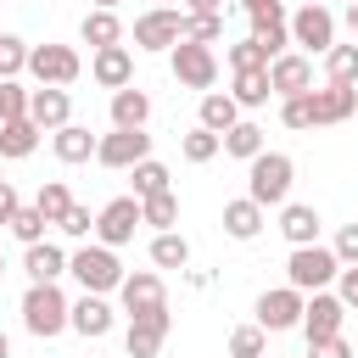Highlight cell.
<instances>
[{"label":"cell","instance_id":"cell-48","mask_svg":"<svg viewBox=\"0 0 358 358\" xmlns=\"http://www.w3.org/2000/svg\"><path fill=\"white\" fill-rule=\"evenodd\" d=\"M308 358H352V347L341 336H324V341H308Z\"/></svg>","mask_w":358,"mask_h":358},{"label":"cell","instance_id":"cell-29","mask_svg":"<svg viewBox=\"0 0 358 358\" xmlns=\"http://www.w3.org/2000/svg\"><path fill=\"white\" fill-rule=\"evenodd\" d=\"M151 263H157V268H185V263H190V241H185L179 229H157V235H151Z\"/></svg>","mask_w":358,"mask_h":358},{"label":"cell","instance_id":"cell-58","mask_svg":"<svg viewBox=\"0 0 358 358\" xmlns=\"http://www.w3.org/2000/svg\"><path fill=\"white\" fill-rule=\"evenodd\" d=\"M0 162H6V157H0Z\"/></svg>","mask_w":358,"mask_h":358},{"label":"cell","instance_id":"cell-8","mask_svg":"<svg viewBox=\"0 0 358 358\" xmlns=\"http://www.w3.org/2000/svg\"><path fill=\"white\" fill-rule=\"evenodd\" d=\"M28 73H34V84H78V73H84V62H78V50L73 45H34L28 50Z\"/></svg>","mask_w":358,"mask_h":358},{"label":"cell","instance_id":"cell-16","mask_svg":"<svg viewBox=\"0 0 358 358\" xmlns=\"http://www.w3.org/2000/svg\"><path fill=\"white\" fill-rule=\"evenodd\" d=\"M268 84H274L280 101H285V95H308V90H313V56H302V50L274 56V62H268Z\"/></svg>","mask_w":358,"mask_h":358},{"label":"cell","instance_id":"cell-37","mask_svg":"<svg viewBox=\"0 0 358 358\" xmlns=\"http://www.w3.org/2000/svg\"><path fill=\"white\" fill-rule=\"evenodd\" d=\"M224 62H229V73H246V67H268L274 56H268V50H263V45L246 34V39H235V45L224 50Z\"/></svg>","mask_w":358,"mask_h":358},{"label":"cell","instance_id":"cell-27","mask_svg":"<svg viewBox=\"0 0 358 358\" xmlns=\"http://www.w3.org/2000/svg\"><path fill=\"white\" fill-rule=\"evenodd\" d=\"M235 123H241V101H235L229 90H207V95H201V129L229 134Z\"/></svg>","mask_w":358,"mask_h":358},{"label":"cell","instance_id":"cell-23","mask_svg":"<svg viewBox=\"0 0 358 358\" xmlns=\"http://www.w3.org/2000/svg\"><path fill=\"white\" fill-rule=\"evenodd\" d=\"M78 39H84L90 50H101V45H123V22H117V11L90 6V11H84V22H78Z\"/></svg>","mask_w":358,"mask_h":358},{"label":"cell","instance_id":"cell-4","mask_svg":"<svg viewBox=\"0 0 358 358\" xmlns=\"http://www.w3.org/2000/svg\"><path fill=\"white\" fill-rule=\"evenodd\" d=\"M341 274V257H336V246H291V257H285V285H296V291H324L330 280Z\"/></svg>","mask_w":358,"mask_h":358},{"label":"cell","instance_id":"cell-9","mask_svg":"<svg viewBox=\"0 0 358 358\" xmlns=\"http://www.w3.org/2000/svg\"><path fill=\"white\" fill-rule=\"evenodd\" d=\"M140 224H145V218H140V196H112V201L95 213V241H106V246H129Z\"/></svg>","mask_w":358,"mask_h":358},{"label":"cell","instance_id":"cell-18","mask_svg":"<svg viewBox=\"0 0 358 358\" xmlns=\"http://www.w3.org/2000/svg\"><path fill=\"white\" fill-rule=\"evenodd\" d=\"M112 324H117V308H112L101 291H84V296L73 302V330H78L84 341H101V336H112Z\"/></svg>","mask_w":358,"mask_h":358},{"label":"cell","instance_id":"cell-53","mask_svg":"<svg viewBox=\"0 0 358 358\" xmlns=\"http://www.w3.org/2000/svg\"><path fill=\"white\" fill-rule=\"evenodd\" d=\"M95 6H106V11H117V0H95Z\"/></svg>","mask_w":358,"mask_h":358},{"label":"cell","instance_id":"cell-55","mask_svg":"<svg viewBox=\"0 0 358 358\" xmlns=\"http://www.w3.org/2000/svg\"><path fill=\"white\" fill-rule=\"evenodd\" d=\"M157 6H173V0H157Z\"/></svg>","mask_w":358,"mask_h":358},{"label":"cell","instance_id":"cell-36","mask_svg":"<svg viewBox=\"0 0 358 358\" xmlns=\"http://www.w3.org/2000/svg\"><path fill=\"white\" fill-rule=\"evenodd\" d=\"M268 352V330L263 324H235L229 330V358H263Z\"/></svg>","mask_w":358,"mask_h":358},{"label":"cell","instance_id":"cell-20","mask_svg":"<svg viewBox=\"0 0 358 358\" xmlns=\"http://www.w3.org/2000/svg\"><path fill=\"white\" fill-rule=\"evenodd\" d=\"M263 224H268V207H257L252 196L224 201V235H229V241H257Z\"/></svg>","mask_w":358,"mask_h":358},{"label":"cell","instance_id":"cell-24","mask_svg":"<svg viewBox=\"0 0 358 358\" xmlns=\"http://www.w3.org/2000/svg\"><path fill=\"white\" fill-rule=\"evenodd\" d=\"M145 117H151V95L140 84L112 90V129H145Z\"/></svg>","mask_w":358,"mask_h":358},{"label":"cell","instance_id":"cell-22","mask_svg":"<svg viewBox=\"0 0 358 358\" xmlns=\"http://www.w3.org/2000/svg\"><path fill=\"white\" fill-rule=\"evenodd\" d=\"M39 123L34 117H11V123H0V157L6 162H22V157H34L39 151Z\"/></svg>","mask_w":358,"mask_h":358},{"label":"cell","instance_id":"cell-1","mask_svg":"<svg viewBox=\"0 0 358 358\" xmlns=\"http://www.w3.org/2000/svg\"><path fill=\"white\" fill-rule=\"evenodd\" d=\"M22 330L39 336V341L73 330V302L62 296L56 280H28V291H22Z\"/></svg>","mask_w":358,"mask_h":358},{"label":"cell","instance_id":"cell-6","mask_svg":"<svg viewBox=\"0 0 358 358\" xmlns=\"http://www.w3.org/2000/svg\"><path fill=\"white\" fill-rule=\"evenodd\" d=\"M185 39V11L179 6H151L134 17V50H173Z\"/></svg>","mask_w":358,"mask_h":358},{"label":"cell","instance_id":"cell-42","mask_svg":"<svg viewBox=\"0 0 358 358\" xmlns=\"http://www.w3.org/2000/svg\"><path fill=\"white\" fill-rule=\"evenodd\" d=\"M185 39L218 45V39H224V17H218V11H213V17H190V11H185Z\"/></svg>","mask_w":358,"mask_h":358},{"label":"cell","instance_id":"cell-25","mask_svg":"<svg viewBox=\"0 0 358 358\" xmlns=\"http://www.w3.org/2000/svg\"><path fill=\"white\" fill-rule=\"evenodd\" d=\"M280 235H285L291 246H313V241H319V213H313L308 201H285V207H280Z\"/></svg>","mask_w":358,"mask_h":358},{"label":"cell","instance_id":"cell-44","mask_svg":"<svg viewBox=\"0 0 358 358\" xmlns=\"http://www.w3.org/2000/svg\"><path fill=\"white\" fill-rule=\"evenodd\" d=\"M56 229H62V235H73V241H90V235H95V213H90L84 201H73V207H67V218H62Z\"/></svg>","mask_w":358,"mask_h":358},{"label":"cell","instance_id":"cell-28","mask_svg":"<svg viewBox=\"0 0 358 358\" xmlns=\"http://www.w3.org/2000/svg\"><path fill=\"white\" fill-rule=\"evenodd\" d=\"M235 101H241V112H257V106H268V95H274V84H268V67H246V73H235V90H229Z\"/></svg>","mask_w":358,"mask_h":358},{"label":"cell","instance_id":"cell-15","mask_svg":"<svg viewBox=\"0 0 358 358\" xmlns=\"http://www.w3.org/2000/svg\"><path fill=\"white\" fill-rule=\"evenodd\" d=\"M90 78H95L101 90H129V84H134V50H129V45H101V50L90 56Z\"/></svg>","mask_w":358,"mask_h":358},{"label":"cell","instance_id":"cell-5","mask_svg":"<svg viewBox=\"0 0 358 358\" xmlns=\"http://www.w3.org/2000/svg\"><path fill=\"white\" fill-rule=\"evenodd\" d=\"M168 67H173V78L185 84V90H213L218 84V50L213 45H201V39H179L173 50H168Z\"/></svg>","mask_w":358,"mask_h":358},{"label":"cell","instance_id":"cell-12","mask_svg":"<svg viewBox=\"0 0 358 358\" xmlns=\"http://www.w3.org/2000/svg\"><path fill=\"white\" fill-rule=\"evenodd\" d=\"M347 302L336 296V291H308V308H302V336L308 341H324V336H341V324H347Z\"/></svg>","mask_w":358,"mask_h":358},{"label":"cell","instance_id":"cell-3","mask_svg":"<svg viewBox=\"0 0 358 358\" xmlns=\"http://www.w3.org/2000/svg\"><path fill=\"white\" fill-rule=\"evenodd\" d=\"M67 274L84 285V291H101V296H112L117 285H123V263H117V246H106V241H84L73 257H67Z\"/></svg>","mask_w":358,"mask_h":358},{"label":"cell","instance_id":"cell-32","mask_svg":"<svg viewBox=\"0 0 358 358\" xmlns=\"http://www.w3.org/2000/svg\"><path fill=\"white\" fill-rule=\"evenodd\" d=\"M34 207L45 213V224H62V218H67V207H73V190H67L62 179H45V185H39V196H34Z\"/></svg>","mask_w":358,"mask_h":358},{"label":"cell","instance_id":"cell-47","mask_svg":"<svg viewBox=\"0 0 358 358\" xmlns=\"http://www.w3.org/2000/svg\"><path fill=\"white\" fill-rule=\"evenodd\" d=\"M336 257L341 263H358V224H341L336 229Z\"/></svg>","mask_w":358,"mask_h":358},{"label":"cell","instance_id":"cell-33","mask_svg":"<svg viewBox=\"0 0 358 358\" xmlns=\"http://www.w3.org/2000/svg\"><path fill=\"white\" fill-rule=\"evenodd\" d=\"M140 218H145L151 229H173V224H179V196H173V190L145 196V201H140Z\"/></svg>","mask_w":358,"mask_h":358},{"label":"cell","instance_id":"cell-38","mask_svg":"<svg viewBox=\"0 0 358 358\" xmlns=\"http://www.w3.org/2000/svg\"><path fill=\"white\" fill-rule=\"evenodd\" d=\"M6 229H11V235H17L22 246H34V241H45V229H50V224H45V213H39L34 201H28V207H17V218H11Z\"/></svg>","mask_w":358,"mask_h":358},{"label":"cell","instance_id":"cell-50","mask_svg":"<svg viewBox=\"0 0 358 358\" xmlns=\"http://www.w3.org/2000/svg\"><path fill=\"white\" fill-rule=\"evenodd\" d=\"M185 11H190V17H213V11L224 17V0H185Z\"/></svg>","mask_w":358,"mask_h":358},{"label":"cell","instance_id":"cell-40","mask_svg":"<svg viewBox=\"0 0 358 358\" xmlns=\"http://www.w3.org/2000/svg\"><path fill=\"white\" fill-rule=\"evenodd\" d=\"M252 39H257L268 56H285V50H291V22H263V17H257V22H252Z\"/></svg>","mask_w":358,"mask_h":358},{"label":"cell","instance_id":"cell-26","mask_svg":"<svg viewBox=\"0 0 358 358\" xmlns=\"http://www.w3.org/2000/svg\"><path fill=\"white\" fill-rule=\"evenodd\" d=\"M22 274H28V280H62V274H67V252H62L56 241H34V246L22 252Z\"/></svg>","mask_w":358,"mask_h":358},{"label":"cell","instance_id":"cell-39","mask_svg":"<svg viewBox=\"0 0 358 358\" xmlns=\"http://www.w3.org/2000/svg\"><path fill=\"white\" fill-rule=\"evenodd\" d=\"M28 39H17V34H0V78H17V73H28Z\"/></svg>","mask_w":358,"mask_h":358},{"label":"cell","instance_id":"cell-57","mask_svg":"<svg viewBox=\"0 0 358 358\" xmlns=\"http://www.w3.org/2000/svg\"><path fill=\"white\" fill-rule=\"evenodd\" d=\"M352 358H358V347H352Z\"/></svg>","mask_w":358,"mask_h":358},{"label":"cell","instance_id":"cell-41","mask_svg":"<svg viewBox=\"0 0 358 358\" xmlns=\"http://www.w3.org/2000/svg\"><path fill=\"white\" fill-rule=\"evenodd\" d=\"M28 95H34V90H22L17 78H0V123L28 117Z\"/></svg>","mask_w":358,"mask_h":358},{"label":"cell","instance_id":"cell-19","mask_svg":"<svg viewBox=\"0 0 358 358\" xmlns=\"http://www.w3.org/2000/svg\"><path fill=\"white\" fill-rule=\"evenodd\" d=\"M28 117L39 123V129H62V123H73V95L62 90V84H39L34 95H28Z\"/></svg>","mask_w":358,"mask_h":358},{"label":"cell","instance_id":"cell-13","mask_svg":"<svg viewBox=\"0 0 358 358\" xmlns=\"http://www.w3.org/2000/svg\"><path fill=\"white\" fill-rule=\"evenodd\" d=\"M151 157V134L145 129H112V134H101V145H95V162L101 168H134V162H145Z\"/></svg>","mask_w":358,"mask_h":358},{"label":"cell","instance_id":"cell-14","mask_svg":"<svg viewBox=\"0 0 358 358\" xmlns=\"http://www.w3.org/2000/svg\"><path fill=\"white\" fill-rule=\"evenodd\" d=\"M117 302H123V313H129V319H140V313H151V308H162V302H168V285H162V274L134 268V274H123Z\"/></svg>","mask_w":358,"mask_h":358},{"label":"cell","instance_id":"cell-46","mask_svg":"<svg viewBox=\"0 0 358 358\" xmlns=\"http://www.w3.org/2000/svg\"><path fill=\"white\" fill-rule=\"evenodd\" d=\"M336 296H341L347 308H358V263H341V274H336Z\"/></svg>","mask_w":358,"mask_h":358},{"label":"cell","instance_id":"cell-49","mask_svg":"<svg viewBox=\"0 0 358 358\" xmlns=\"http://www.w3.org/2000/svg\"><path fill=\"white\" fill-rule=\"evenodd\" d=\"M17 207H22L17 185H11V179H0V224H11V218H17Z\"/></svg>","mask_w":358,"mask_h":358},{"label":"cell","instance_id":"cell-54","mask_svg":"<svg viewBox=\"0 0 358 358\" xmlns=\"http://www.w3.org/2000/svg\"><path fill=\"white\" fill-rule=\"evenodd\" d=\"M302 6H324V0H302Z\"/></svg>","mask_w":358,"mask_h":358},{"label":"cell","instance_id":"cell-31","mask_svg":"<svg viewBox=\"0 0 358 358\" xmlns=\"http://www.w3.org/2000/svg\"><path fill=\"white\" fill-rule=\"evenodd\" d=\"M129 179H134V196H140V201H145V196H157V190H173V185H168L173 173H168V162H157V157L134 162V168H129Z\"/></svg>","mask_w":358,"mask_h":358},{"label":"cell","instance_id":"cell-10","mask_svg":"<svg viewBox=\"0 0 358 358\" xmlns=\"http://www.w3.org/2000/svg\"><path fill=\"white\" fill-rule=\"evenodd\" d=\"M302 308H308V291H296V285H274V291H263L257 296V324L263 330H296L302 324Z\"/></svg>","mask_w":358,"mask_h":358},{"label":"cell","instance_id":"cell-45","mask_svg":"<svg viewBox=\"0 0 358 358\" xmlns=\"http://www.w3.org/2000/svg\"><path fill=\"white\" fill-rule=\"evenodd\" d=\"M235 6H241V11H246V17H252V22H257V17H263V22H291V17H285V6H280V0H235Z\"/></svg>","mask_w":358,"mask_h":358},{"label":"cell","instance_id":"cell-51","mask_svg":"<svg viewBox=\"0 0 358 358\" xmlns=\"http://www.w3.org/2000/svg\"><path fill=\"white\" fill-rule=\"evenodd\" d=\"M347 28L358 34V0H347Z\"/></svg>","mask_w":358,"mask_h":358},{"label":"cell","instance_id":"cell-2","mask_svg":"<svg viewBox=\"0 0 358 358\" xmlns=\"http://www.w3.org/2000/svg\"><path fill=\"white\" fill-rule=\"evenodd\" d=\"M291 179H296V162L285 151H257L246 162V196L257 207H285L291 201Z\"/></svg>","mask_w":358,"mask_h":358},{"label":"cell","instance_id":"cell-11","mask_svg":"<svg viewBox=\"0 0 358 358\" xmlns=\"http://www.w3.org/2000/svg\"><path fill=\"white\" fill-rule=\"evenodd\" d=\"M168 330H173V313H168V302H162V308L129 319V330H123V352H129V358H157L162 341H168Z\"/></svg>","mask_w":358,"mask_h":358},{"label":"cell","instance_id":"cell-30","mask_svg":"<svg viewBox=\"0 0 358 358\" xmlns=\"http://www.w3.org/2000/svg\"><path fill=\"white\" fill-rule=\"evenodd\" d=\"M224 151H229V157H241V162H252V157H257V151H268V145H263V129H257L252 117H241V123L224 134Z\"/></svg>","mask_w":358,"mask_h":358},{"label":"cell","instance_id":"cell-7","mask_svg":"<svg viewBox=\"0 0 358 358\" xmlns=\"http://www.w3.org/2000/svg\"><path fill=\"white\" fill-rule=\"evenodd\" d=\"M291 45H296L302 56H324V50L336 45V11H330V6H296V17H291Z\"/></svg>","mask_w":358,"mask_h":358},{"label":"cell","instance_id":"cell-56","mask_svg":"<svg viewBox=\"0 0 358 358\" xmlns=\"http://www.w3.org/2000/svg\"><path fill=\"white\" fill-rule=\"evenodd\" d=\"M0 274H6V257H0Z\"/></svg>","mask_w":358,"mask_h":358},{"label":"cell","instance_id":"cell-52","mask_svg":"<svg viewBox=\"0 0 358 358\" xmlns=\"http://www.w3.org/2000/svg\"><path fill=\"white\" fill-rule=\"evenodd\" d=\"M0 358H11V336L6 330H0Z\"/></svg>","mask_w":358,"mask_h":358},{"label":"cell","instance_id":"cell-35","mask_svg":"<svg viewBox=\"0 0 358 358\" xmlns=\"http://www.w3.org/2000/svg\"><path fill=\"white\" fill-rule=\"evenodd\" d=\"M179 151H185V162H213V157L224 151V134H213V129H201V123H196V129L179 140Z\"/></svg>","mask_w":358,"mask_h":358},{"label":"cell","instance_id":"cell-21","mask_svg":"<svg viewBox=\"0 0 358 358\" xmlns=\"http://www.w3.org/2000/svg\"><path fill=\"white\" fill-rule=\"evenodd\" d=\"M95 145H101V134H90L84 123H62V129L50 134V151H56V162H67V168L90 162V157H95Z\"/></svg>","mask_w":358,"mask_h":358},{"label":"cell","instance_id":"cell-17","mask_svg":"<svg viewBox=\"0 0 358 358\" xmlns=\"http://www.w3.org/2000/svg\"><path fill=\"white\" fill-rule=\"evenodd\" d=\"M308 101H313V129H330L358 112V84H324V90H308Z\"/></svg>","mask_w":358,"mask_h":358},{"label":"cell","instance_id":"cell-34","mask_svg":"<svg viewBox=\"0 0 358 358\" xmlns=\"http://www.w3.org/2000/svg\"><path fill=\"white\" fill-rule=\"evenodd\" d=\"M324 84H358V45H330L324 50Z\"/></svg>","mask_w":358,"mask_h":358},{"label":"cell","instance_id":"cell-43","mask_svg":"<svg viewBox=\"0 0 358 358\" xmlns=\"http://www.w3.org/2000/svg\"><path fill=\"white\" fill-rule=\"evenodd\" d=\"M280 123L285 129H313V101L308 95H285L280 101Z\"/></svg>","mask_w":358,"mask_h":358}]
</instances>
